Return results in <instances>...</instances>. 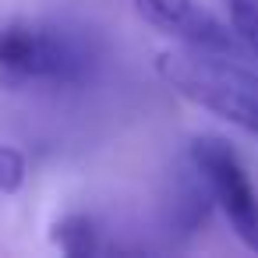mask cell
<instances>
[{
    "mask_svg": "<svg viewBox=\"0 0 258 258\" xmlns=\"http://www.w3.org/2000/svg\"><path fill=\"white\" fill-rule=\"evenodd\" d=\"M156 68L180 96L258 138V71L244 53L180 46L159 53Z\"/></svg>",
    "mask_w": 258,
    "mask_h": 258,
    "instance_id": "1",
    "label": "cell"
},
{
    "mask_svg": "<svg viewBox=\"0 0 258 258\" xmlns=\"http://www.w3.org/2000/svg\"><path fill=\"white\" fill-rule=\"evenodd\" d=\"M96 50L85 36L53 22H11L0 29L4 85H82L92 78Z\"/></svg>",
    "mask_w": 258,
    "mask_h": 258,
    "instance_id": "2",
    "label": "cell"
},
{
    "mask_svg": "<svg viewBox=\"0 0 258 258\" xmlns=\"http://www.w3.org/2000/svg\"><path fill=\"white\" fill-rule=\"evenodd\" d=\"M187 159L202 170V177L212 187L216 205L230 219V230L258 254V191L237 156V149L219 135H202L191 142Z\"/></svg>",
    "mask_w": 258,
    "mask_h": 258,
    "instance_id": "3",
    "label": "cell"
},
{
    "mask_svg": "<svg viewBox=\"0 0 258 258\" xmlns=\"http://www.w3.org/2000/svg\"><path fill=\"white\" fill-rule=\"evenodd\" d=\"M131 4L152 29L177 39L180 46L216 50V53H244L247 50L240 43V36L230 32V25H223L202 0H131Z\"/></svg>",
    "mask_w": 258,
    "mask_h": 258,
    "instance_id": "4",
    "label": "cell"
},
{
    "mask_svg": "<svg viewBox=\"0 0 258 258\" xmlns=\"http://www.w3.org/2000/svg\"><path fill=\"white\" fill-rule=\"evenodd\" d=\"M216 198H212V187L209 180L202 177V170L187 159L184 170H177L170 177V198H166V230L173 237H195L209 212H212Z\"/></svg>",
    "mask_w": 258,
    "mask_h": 258,
    "instance_id": "5",
    "label": "cell"
},
{
    "mask_svg": "<svg viewBox=\"0 0 258 258\" xmlns=\"http://www.w3.org/2000/svg\"><path fill=\"white\" fill-rule=\"evenodd\" d=\"M50 240L71 254V258H85V254H96L99 251V230L96 223L85 216V212H68L60 216L53 226H50Z\"/></svg>",
    "mask_w": 258,
    "mask_h": 258,
    "instance_id": "6",
    "label": "cell"
},
{
    "mask_svg": "<svg viewBox=\"0 0 258 258\" xmlns=\"http://www.w3.org/2000/svg\"><path fill=\"white\" fill-rule=\"evenodd\" d=\"M230 15V29L240 36V43L258 53V0H219Z\"/></svg>",
    "mask_w": 258,
    "mask_h": 258,
    "instance_id": "7",
    "label": "cell"
},
{
    "mask_svg": "<svg viewBox=\"0 0 258 258\" xmlns=\"http://www.w3.org/2000/svg\"><path fill=\"white\" fill-rule=\"evenodd\" d=\"M25 184V156L11 145H0V195H15Z\"/></svg>",
    "mask_w": 258,
    "mask_h": 258,
    "instance_id": "8",
    "label": "cell"
}]
</instances>
